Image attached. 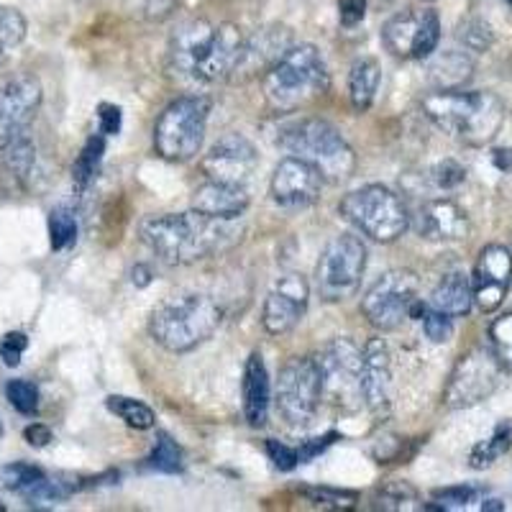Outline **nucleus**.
I'll list each match as a JSON object with an SVG mask.
<instances>
[{
	"label": "nucleus",
	"mask_w": 512,
	"mask_h": 512,
	"mask_svg": "<svg viewBox=\"0 0 512 512\" xmlns=\"http://www.w3.org/2000/svg\"><path fill=\"white\" fill-rule=\"evenodd\" d=\"M177 3H180V0H144V13L146 18H152V21H162V18L172 16Z\"/></svg>",
	"instance_id": "49"
},
{
	"label": "nucleus",
	"mask_w": 512,
	"mask_h": 512,
	"mask_svg": "<svg viewBox=\"0 0 512 512\" xmlns=\"http://www.w3.org/2000/svg\"><path fill=\"white\" fill-rule=\"evenodd\" d=\"M479 510H484V512H489V510H505V505H502L500 500H484Z\"/></svg>",
	"instance_id": "53"
},
{
	"label": "nucleus",
	"mask_w": 512,
	"mask_h": 512,
	"mask_svg": "<svg viewBox=\"0 0 512 512\" xmlns=\"http://www.w3.org/2000/svg\"><path fill=\"white\" fill-rule=\"evenodd\" d=\"M267 454H269V459H272V464L277 466L280 472H292V469L300 464V451L292 446H287V443L274 441V438H269L267 441Z\"/></svg>",
	"instance_id": "43"
},
{
	"label": "nucleus",
	"mask_w": 512,
	"mask_h": 512,
	"mask_svg": "<svg viewBox=\"0 0 512 512\" xmlns=\"http://www.w3.org/2000/svg\"><path fill=\"white\" fill-rule=\"evenodd\" d=\"M44 477L39 466L26 464V461H13V464L0 466V484L13 492H24L29 484H34L36 479Z\"/></svg>",
	"instance_id": "37"
},
{
	"label": "nucleus",
	"mask_w": 512,
	"mask_h": 512,
	"mask_svg": "<svg viewBox=\"0 0 512 512\" xmlns=\"http://www.w3.org/2000/svg\"><path fill=\"white\" fill-rule=\"evenodd\" d=\"M251 198L246 192V185H223V182H210L200 185L192 195V208L213 218H228L239 221L249 208Z\"/></svg>",
	"instance_id": "22"
},
{
	"label": "nucleus",
	"mask_w": 512,
	"mask_h": 512,
	"mask_svg": "<svg viewBox=\"0 0 512 512\" xmlns=\"http://www.w3.org/2000/svg\"><path fill=\"white\" fill-rule=\"evenodd\" d=\"M121 108L113 103H100L98 108V134L116 136L121 131Z\"/></svg>",
	"instance_id": "46"
},
{
	"label": "nucleus",
	"mask_w": 512,
	"mask_h": 512,
	"mask_svg": "<svg viewBox=\"0 0 512 512\" xmlns=\"http://www.w3.org/2000/svg\"><path fill=\"white\" fill-rule=\"evenodd\" d=\"M77 489H80V484L72 482V479L47 477V474H44V477L36 479L34 484H29L21 495H24L26 502H31V505H52V502L67 500V497H70L72 492H77Z\"/></svg>",
	"instance_id": "29"
},
{
	"label": "nucleus",
	"mask_w": 512,
	"mask_h": 512,
	"mask_svg": "<svg viewBox=\"0 0 512 512\" xmlns=\"http://www.w3.org/2000/svg\"><path fill=\"white\" fill-rule=\"evenodd\" d=\"M280 144L305 159L328 182H346L356 169V154L336 126L320 118H300L282 128Z\"/></svg>",
	"instance_id": "6"
},
{
	"label": "nucleus",
	"mask_w": 512,
	"mask_h": 512,
	"mask_svg": "<svg viewBox=\"0 0 512 512\" xmlns=\"http://www.w3.org/2000/svg\"><path fill=\"white\" fill-rule=\"evenodd\" d=\"M308 297L310 287L303 274H285V277H280L277 285L269 290L267 300H264V331L272 333V336L290 333L303 320L305 310H308Z\"/></svg>",
	"instance_id": "18"
},
{
	"label": "nucleus",
	"mask_w": 512,
	"mask_h": 512,
	"mask_svg": "<svg viewBox=\"0 0 512 512\" xmlns=\"http://www.w3.org/2000/svg\"><path fill=\"white\" fill-rule=\"evenodd\" d=\"M210 100L205 95H185L169 103L154 126V149L167 162H190L200 152Z\"/></svg>",
	"instance_id": "8"
},
{
	"label": "nucleus",
	"mask_w": 512,
	"mask_h": 512,
	"mask_svg": "<svg viewBox=\"0 0 512 512\" xmlns=\"http://www.w3.org/2000/svg\"><path fill=\"white\" fill-rule=\"evenodd\" d=\"M418 277L410 269L382 274L361 300V313L379 331H395L418 303Z\"/></svg>",
	"instance_id": "11"
},
{
	"label": "nucleus",
	"mask_w": 512,
	"mask_h": 512,
	"mask_svg": "<svg viewBox=\"0 0 512 512\" xmlns=\"http://www.w3.org/2000/svg\"><path fill=\"white\" fill-rule=\"evenodd\" d=\"M256 167H259L256 146L241 134H228L218 139L200 162L205 180L223 182V185H246Z\"/></svg>",
	"instance_id": "16"
},
{
	"label": "nucleus",
	"mask_w": 512,
	"mask_h": 512,
	"mask_svg": "<svg viewBox=\"0 0 512 512\" xmlns=\"http://www.w3.org/2000/svg\"><path fill=\"white\" fill-rule=\"evenodd\" d=\"M489 351L497 356L505 372H512V313L492 320V326H489Z\"/></svg>",
	"instance_id": "32"
},
{
	"label": "nucleus",
	"mask_w": 512,
	"mask_h": 512,
	"mask_svg": "<svg viewBox=\"0 0 512 512\" xmlns=\"http://www.w3.org/2000/svg\"><path fill=\"white\" fill-rule=\"evenodd\" d=\"M423 113L443 134L469 146L489 144L505 123V105L487 90H438L423 98Z\"/></svg>",
	"instance_id": "3"
},
{
	"label": "nucleus",
	"mask_w": 512,
	"mask_h": 512,
	"mask_svg": "<svg viewBox=\"0 0 512 512\" xmlns=\"http://www.w3.org/2000/svg\"><path fill=\"white\" fill-rule=\"evenodd\" d=\"M26 349H29V338L24 333H6L0 338V356H3L8 367H18V361H21Z\"/></svg>",
	"instance_id": "45"
},
{
	"label": "nucleus",
	"mask_w": 512,
	"mask_h": 512,
	"mask_svg": "<svg viewBox=\"0 0 512 512\" xmlns=\"http://www.w3.org/2000/svg\"><path fill=\"white\" fill-rule=\"evenodd\" d=\"M323 400V379L315 356H295L280 369L277 379V410L292 428L313 423Z\"/></svg>",
	"instance_id": "10"
},
{
	"label": "nucleus",
	"mask_w": 512,
	"mask_h": 512,
	"mask_svg": "<svg viewBox=\"0 0 512 512\" xmlns=\"http://www.w3.org/2000/svg\"><path fill=\"white\" fill-rule=\"evenodd\" d=\"M103 154H105V136L103 134L90 136L88 144L82 146L80 157H77L75 164H72V185H75L77 192H82L90 182H93Z\"/></svg>",
	"instance_id": "28"
},
{
	"label": "nucleus",
	"mask_w": 512,
	"mask_h": 512,
	"mask_svg": "<svg viewBox=\"0 0 512 512\" xmlns=\"http://www.w3.org/2000/svg\"><path fill=\"white\" fill-rule=\"evenodd\" d=\"M0 152H3V162H6V167L11 169L18 180H26V177L34 172L36 146H34V141H31L29 134L13 139L11 144L3 146Z\"/></svg>",
	"instance_id": "30"
},
{
	"label": "nucleus",
	"mask_w": 512,
	"mask_h": 512,
	"mask_svg": "<svg viewBox=\"0 0 512 512\" xmlns=\"http://www.w3.org/2000/svg\"><path fill=\"white\" fill-rule=\"evenodd\" d=\"M246 36L236 24H210L205 18H190L169 39L172 67L190 80L221 82L236 75L244 57Z\"/></svg>",
	"instance_id": "2"
},
{
	"label": "nucleus",
	"mask_w": 512,
	"mask_h": 512,
	"mask_svg": "<svg viewBox=\"0 0 512 512\" xmlns=\"http://www.w3.org/2000/svg\"><path fill=\"white\" fill-rule=\"evenodd\" d=\"M105 408L111 410L113 415L123 420L128 428H136V431H149L157 423V415L149 405H144L141 400H134V397H121V395H111L105 400Z\"/></svg>",
	"instance_id": "27"
},
{
	"label": "nucleus",
	"mask_w": 512,
	"mask_h": 512,
	"mask_svg": "<svg viewBox=\"0 0 512 512\" xmlns=\"http://www.w3.org/2000/svg\"><path fill=\"white\" fill-rule=\"evenodd\" d=\"M505 369L497 356L489 349H472L464 354L451 372L446 390H443V405L451 410H464L487 400L500 387Z\"/></svg>",
	"instance_id": "12"
},
{
	"label": "nucleus",
	"mask_w": 512,
	"mask_h": 512,
	"mask_svg": "<svg viewBox=\"0 0 512 512\" xmlns=\"http://www.w3.org/2000/svg\"><path fill=\"white\" fill-rule=\"evenodd\" d=\"M418 492L408 482H390L379 489L377 507L382 510H418Z\"/></svg>",
	"instance_id": "34"
},
{
	"label": "nucleus",
	"mask_w": 512,
	"mask_h": 512,
	"mask_svg": "<svg viewBox=\"0 0 512 512\" xmlns=\"http://www.w3.org/2000/svg\"><path fill=\"white\" fill-rule=\"evenodd\" d=\"M3 510H6V505H0V512H3Z\"/></svg>",
	"instance_id": "54"
},
{
	"label": "nucleus",
	"mask_w": 512,
	"mask_h": 512,
	"mask_svg": "<svg viewBox=\"0 0 512 512\" xmlns=\"http://www.w3.org/2000/svg\"><path fill=\"white\" fill-rule=\"evenodd\" d=\"M26 39V18L11 6L0 3V47H16Z\"/></svg>",
	"instance_id": "38"
},
{
	"label": "nucleus",
	"mask_w": 512,
	"mask_h": 512,
	"mask_svg": "<svg viewBox=\"0 0 512 512\" xmlns=\"http://www.w3.org/2000/svg\"><path fill=\"white\" fill-rule=\"evenodd\" d=\"M441 41V21L436 11H408L392 16L382 26L384 49L397 59H428Z\"/></svg>",
	"instance_id": "14"
},
{
	"label": "nucleus",
	"mask_w": 512,
	"mask_h": 512,
	"mask_svg": "<svg viewBox=\"0 0 512 512\" xmlns=\"http://www.w3.org/2000/svg\"><path fill=\"white\" fill-rule=\"evenodd\" d=\"M331 85L328 67L313 44L287 49L264 75V98L277 113H292L323 98Z\"/></svg>",
	"instance_id": "4"
},
{
	"label": "nucleus",
	"mask_w": 512,
	"mask_h": 512,
	"mask_svg": "<svg viewBox=\"0 0 512 512\" xmlns=\"http://www.w3.org/2000/svg\"><path fill=\"white\" fill-rule=\"evenodd\" d=\"M49 241L54 251L70 249L77 241V218L70 208L59 205L49 213Z\"/></svg>",
	"instance_id": "31"
},
{
	"label": "nucleus",
	"mask_w": 512,
	"mask_h": 512,
	"mask_svg": "<svg viewBox=\"0 0 512 512\" xmlns=\"http://www.w3.org/2000/svg\"><path fill=\"white\" fill-rule=\"evenodd\" d=\"M0 433H3V428H0Z\"/></svg>",
	"instance_id": "56"
},
{
	"label": "nucleus",
	"mask_w": 512,
	"mask_h": 512,
	"mask_svg": "<svg viewBox=\"0 0 512 512\" xmlns=\"http://www.w3.org/2000/svg\"><path fill=\"white\" fill-rule=\"evenodd\" d=\"M323 182L326 180L320 177L313 164L290 154L274 169L269 192H272L274 203L282 208H308L320 198Z\"/></svg>",
	"instance_id": "19"
},
{
	"label": "nucleus",
	"mask_w": 512,
	"mask_h": 512,
	"mask_svg": "<svg viewBox=\"0 0 512 512\" xmlns=\"http://www.w3.org/2000/svg\"><path fill=\"white\" fill-rule=\"evenodd\" d=\"M6 397L21 415H36L39 410V387L29 379H11L6 384Z\"/></svg>",
	"instance_id": "36"
},
{
	"label": "nucleus",
	"mask_w": 512,
	"mask_h": 512,
	"mask_svg": "<svg viewBox=\"0 0 512 512\" xmlns=\"http://www.w3.org/2000/svg\"><path fill=\"white\" fill-rule=\"evenodd\" d=\"M512 285V254L507 246H484L472 274L474 303L482 313H495L505 303L507 290Z\"/></svg>",
	"instance_id": "17"
},
{
	"label": "nucleus",
	"mask_w": 512,
	"mask_h": 512,
	"mask_svg": "<svg viewBox=\"0 0 512 512\" xmlns=\"http://www.w3.org/2000/svg\"><path fill=\"white\" fill-rule=\"evenodd\" d=\"M367 16V0H338V18L344 26H356Z\"/></svg>",
	"instance_id": "47"
},
{
	"label": "nucleus",
	"mask_w": 512,
	"mask_h": 512,
	"mask_svg": "<svg viewBox=\"0 0 512 512\" xmlns=\"http://www.w3.org/2000/svg\"><path fill=\"white\" fill-rule=\"evenodd\" d=\"M464 167L461 164H456L454 159H446V162L436 164V167L431 169V180L433 185L441 187V190H451V187H456L459 182H464Z\"/></svg>",
	"instance_id": "44"
},
{
	"label": "nucleus",
	"mask_w": 512,
	"mask_h": 512,
	"mask_svg": "<svg viewBox=\"0 0 512 512\" xmlns=\"http://www.w3.org/2000/svg\"><path fill=\"white\" fill-rule=\"evenodd\" d=\"M241 392H244V418L249 420L251 428H262L269 418V397H272V387H269V374L259 351H254V354L246 359Z\"/></svg>",
	"instance_id": "23"
},
{
	"label": "nucleus",
	"mask_w": 512,
	"mask_h": 512,
	"mask_svg": "<svg viewBox=\"0 0 512 512\" xmlns=\"http://www.w3.org/2000/svg\"><path fill=\"white\" fill-rule=\"evenodd\" d=\"M512 448V420H502L495 428V433L487 441L477 443L469 454V466L472 469H489L497 459L507 454Z\"/></svg>",
	"instance_id": "26"
},
{
	"label": "nucleus",
	"mask_w": 512,
	"mask_h": 512,
	"mask_svg": "<svg viewBox=\"0 0 512 512\" xmlns=\"http://www.w3.org/2000/svg\"><path fill=\"white\" fill-rule=\"evenodd\" d=\"M510 3H512V0H510Z\"/></svg>",
	"instance_id": "57"
},
{
	"label": "nucleus",
	"mask_w": 512,
	"mask_h": 512,
	"mask_svg": "<svg viewBox=\"0 0 512 512\" xmlns=\"http://www.w3.org/2000/svg\"><path fill=\"white\" fill-rule=\"evenodd\" d=\"M24 438L29 446L44 448V446H49V441H52V431H49L44 423H31L29 428L24 431Z\"/></svg>",
	"instance_id": "50"
},
{
	"label": "nucleus",
	"mask_w": 512,
	"mask_h": 512,
	"mask_svg": "<svg viewBox=\"0 0 512 512\" xmlns=\"http://www.w3.org/2000/svg\"><path fill=\"white\" fill-rule=\"evenodd\" d=\"M338 210L364 236L379 241V244H392L410 226L408 205L402 203L397 192L384 185H367L349 192L341 200Z\"/></svg>",
	"instance_id": "7"
},
{
	"label": "nucleus",
	"mask_w": 512,
	"mask_h": 512,
	"mask_svg": "<svg viewBox=\"0 0 512 512\" xmlns=\"http://www.w3.org/2000/svg\"><path fill=\"white\" fill-rule=\"evenodd\" d=\"M223 313L216 300L200 292L172 295L152 310L149 333L162 349L185 354L208 341L221 326Z\"/></svg>",
	"instance_id": "5"
},
{
	"label": "nucleus",
	"mask_w": 512,
	"mask_h": 512,
	"mask_svg": "<svg viewBox=\"0 0 512 512\" xmlns=\"http://www.w3.org/2000/svg\"><path fill=\"white\" fill-rule=\"evenodd\" d=\"M423 3H433V0H423Z\"/></svg>",
	"instance_id": "55"
},
{
	"label": "nucleus",
	"mask_w": 512,
	"mask_h": 512,
	"mask_svg": "<svg viewBox=\"0 0 512 512\" xmlns=\"http://www.w3.org/2000/svg\"><path fill=\"white\" fill-rule=\"evenodd\" d=\"M323 379V397L341 408H356L361 397V349L349 338H336L315 356Z\"/></svg>",
	"instance_id": "13"
},
{
	"label": "nucleus",
	"mask_w": 512,
	"mask_h": 512,
	"mask_svg": "<svg viewBox=\"0 0 512 512\" xmlns=\"http://www.w3.org/2000/svg\"><path fill=\"white\" fill-rule=\"evenodd\" d=\"M474 305L472 280L464 272H448L441 282L436 285L431 295V308L443 310L451 318L456 315H466Z\"/></svg>",
	"instance_id": "24"
},
{
	"label": "nucleus",
	"mask_w": 512,
	"mask_h": 512,
	"mask_svg": "<svg viewBox=\"0 0 512 512\" xmlns=\"http://www.w3.org/2000/svg\"><path fill=\"white\" fill-rule=\"evenodd\" d=\"M420 320H423L425 336L431 338L433 344H446L448 338L454 336V318L443 310L428 308Z\"/></svg>",
	"instance_id": "39"
},
{
	"label": "nucleus",
	"mask_w": 512,
	"mask_h": 512,
	"mask_svg": "<svg viewBox=\"0 0 512 512\" xmlns=\"http://www.w3.org/2000/svg\"><path fill=\"white\" fill-rule=\"evenodd\" d=\"M469 216L456 200L436 198L418 210V233L428 241H461L469 236Z\"/></svg>",
	"instance_id": "21"
},
{
	"label": "nucleus",
	"mask_w": 512,
	"mask_h": 512,
	"mask_svg": "<svg viewBox=\"0 0 512 512\" xmlns=\"http://www.w3.org/2000/svg\"><path fill=\"white\" fill-rule=\"evenodd\" d=\"M392 356L382 338H372L361 351V397L377 415L390 410Z\"/></svg>",
	"instance_id": "20"
},
{
	"label": "nucleus",
	"mask_w": 512,
	"mask_h": 512,
	"mask_svg": "<svg viewBox=\"0 0 512 512\" xmlns=\"http://www.w3.org/2000/svg\"><path fill=\"white\" fill-rule=\"evenodd\" d=\"M433 500H436V510H464L469 507V502L477 500V489L474 487H446L433 492Z\"/></svg>",
	"instance_id": "40"
},
{
	"label": "nucleus",
	"mask_w": 512,
	"mask_h": 512,
	"mask_svg": "<svg viewBox=\"0 0 512 512\" xmlns=\"http://www.w3.org/2000/svg\"><path fill=\"white\" fill-rule=\"evenodd\" d=\"M495 162H497V167L510 169L512 167V152H510V149H497Z\"/></svg>",
	"instance_id": "52"
},
{
	"label": "nucleus",
	"mask_w": 512,
	"mask_h": 512,
	"mask_svg": "<svg viewBox=\"0 0 512 512\" xmlns=\"http://www.w3.org/2000/svg\"><path fill=\"white\" fill-rule=\"evenodd\" d=\"M367 269V246L359 236L341 233L320 254L315 282L318 292L328 303H344L361 287V277Z\"/></svg>",
	"instance_id": "9"
},
{
	"label": "nucleus",
	"mask_w": 512,
	"mask_h": 512,
	"mask_svg": "<svg viewBox=\"0 0 512 512\" xmlns=\"http://www.w3.org/2000/svg\"><path fill=\"white\" fill-rule=\"evenodd\" d=\"M303 495L313 505L331 507V510H351L356 505V500H359L354 492H333V489H303Z\"/></svg>",
	"instance_id": "41"
},
{
	"label": "nucleus",
	"mask_w": 512,
	"mask_h": 512,
	"mask_svg": "<svg viewBox=\"0 0 512 512\" xmlns=\"http://www.w3.org/2000/svg\"><path fill=\"white\" fill-rule=\"evenodd\" d=\"M431 72L436 75V72H441V85L443 90H448L451 85H459V82H464L466 77H469V72H472V62L464 57V54H443V57H438L436 62L431 64Z\"/></svg>",
	"instance_id": "35"
},
{
	"label": "nucleus",
	"mask_w": 512,
	"mask_h": 512,
	"mask_svg": "<svg viewBox=\"0 0 512 512\" xmlns=\"http://www.w3.org/2000/svg\"><path fill=\"white\" fill-rule=\"evenodd\" d=\"M146 461H149L152 469L164 474H177L185 466V461H182V448L177 446V441L169 433H159L157 446H154V451Z\"/></svg>",
	"instance_id": "33"
},
{
	"label": "nucleus",
	"mask_w": 512,
	"mask_h": 512,
	"mask_svg": "<svg viewBox=\"0 0 512 512\" xmlns=\"http://www.w3.org/2000/svg\"><path fill=\"white\" fill-rule=\"evenodd\" d=\"M336 438H338V433H326V436H323V438H313V441L305 443L303 448H297V451H300V464H305V461L315 459V456H318L320 451H326V448L331 446V443L336 441Z\"/></svg>",
	"instance_id": "48"
},
{
	"label": "nucleus",
	"mask_w": 512,
	"mask_h": 512,
	"mask_svg": "<svg viewBox=\"0 0 512 512\" xmlns=\"http://www.w3.org/2000/svg\"><path fill=\"white\" fill-rule=\"evenodd\" d=\"M41 105V85L34 75H18L0 88V149L31 131Z\"/></svg>",
	"instance_id": "15"
},
{
	"label": "nucleus",
	"mask_w": 512,
	"mask_h": 512,
	"mask_svg": "<svg viewBox=\"0 0 512 512\" xmlns=\"http://www.w3.org/2000/svg\"><path fill=\"white\" fill-rule=\"evenodd\" d=\"M379 80H382V70H379L377 59H359L354 62L349 72V98L356 111H369L377 98Z\"/></svg>",
	"instance_id": "25"
},
{
	"label": "nucleus",
	"mask_w": 512,
	"mask_h": 512,
	"mask_svg": "<svg viewBox=\"0 0 512 512\" xmlns=\"http://www.w3.org/2000/svg\"><path fill=\"white\" fill-rule=\"evenodd\" d=\"M134 282L139 287H146V285H149V282H152V272H149V269H146L144 264H139V267L134 269Z\"/></svg>",
	"instance_id": "51"
},
{
	"label": "nucleus",
	"mask_w": 512,
	"mask_h": 512,
	"mask_svg": "<svg viewBox=\"0 0 512 512\" xmlns=\"http://www.w3.org/2000/svg\"><path fill=\"white\" fill-rule=\"evenodd\" d=\"M459 39L464 41L469 49H477V52H484L492 41V31H489L487 24L477 21V18H466L464 24L459 26Z\"/></svg>",
	"instance_id": "42"
},
{
	"label": "nucleus",
	"mask_w": 512,
	"mask_h": 512,
	"mask_svg": "<svg viewBox=\"0 0 512 512\" xmlns=\"http://www.w3.org/2000/svg\"><path fill=\"white\" fill-rule=\"evenodd\" d=\"M241 239L236 221L190 213L154 216L141 223V241L167 264H195L200 259L226 251Z\"/></svg>",
	"instance_id": "1"
}]
</instances>
